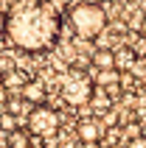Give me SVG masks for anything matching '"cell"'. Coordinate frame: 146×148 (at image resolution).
Masks as SVG:
<instances>
[{"label":"cell","instance_id":"1","mask_svg":"<svg viewBox=\"0 0 146 148\" xmlns=\"http://www.w3.org/2000/svg\"><path fill=\"white\" fill-rule=\"evenodd\" d=\"M62 11L51 0H11L3 8V42L23 53H51L59 42Z\"/></svg>","mask_w":146,"mask_h":148},{"label":"cell","instance_id":"2","mask_svg":"<svg viewBox=\"0 0 146 148\" xmlns=\"http://www.w3.org/2000/svg\"><path fill=\"white\" fill-rule=\"evenodd\" d=\"M65 17L67 23L73 25V31L79 39H96L98 34L107 28L110 23V14L101 3H93V0H73L70 6L65 8Z\"/></svg>","mask_w":146,"mask_h":148},{"label":"cell","instance_id":"3","mask_svg":"<svg viewBox=\"0 0 146 148\" xmlns=\"http://www.w3.org/2000/svg\"><path fill=\"white\" fill-rule=\"evenodd\" d=\"M93 75L87 67H67V73L59 81V98L67 106H87L90 92H93Z\"/></svg>","mask_w":146,"mask_h":148},{"label":"cell","instance_id":"4","mask_svg":"<svg viewBox=\"0 0 146 148\" xmlns=\"http://www.w3.org/2000/svg\"><path fill=\"white\" fill-rule=\"evenodd\" d=\"M23 120H25L23 126L28 129V134H31V137H37V140H51V137H56L59 126H62L59 109L54 106V103H48V101L34 103Z\"/></svg>","mask_w":146,"mask_h":148},{"label":"cell","instance_id":"5","mask_svg":"<svg viewBox=\"0 0 146 148\" xmlns=\"http://www.w3.org/2000/svg\"><path fill=\"white\" fill-rule=\"evenodd\" d=\"M73 134L79 143H101V134H104V123L98 115H84L73 123Z\"/></svg>","mask_w":146,"mask_h":148},{"label":"cell","instance_id":"6","mask_svg":"<svg viewBox=\"0 0 146 148\" xmlns=\"http://www.w3.org/2000/svg\"><path fill=\"white\" fill-rule=\"evenodd\" d=\"M20 95H23V98L28 101L31 106H34V103H42V101H48V84H45L40 75L34 73L31 78L25 81V87L20 90Z\"/></svg>","mask_w":146,"mask_h":148},{"label":"cell","instance_id":"7","mask_svg":"<svg viewBox=\"0 0 146 148\" xmlns=\"http://www.w3.org/2000/svg\"><path fill=\"white\" fill-rule=\"evenodd\" d=\"M113 56H115V70L118 73H129L135 67V62H138V50L132 45H127V42H121V45L113 48Z\"/></svg>","mask_w":146,"mask_h":148},{"label":"cell","instance_id":"8","mask_svg":"<svg viewBox=\"0 0 146 148\" xmlns=\"http://www.w3.org/2000/svg\"><path fill=\"white\" fill-rule=\"evenodd\" d=\"M31 70H23V67H11V70H6V73L0 75V84H3V87H6L8 92H20L25 87V81H28V78H31Z\"/></svg>","mask_w":146,"mask_h":148},{"label":"cell","instance_id":"9","mask_svg":"<svg viewBox=\"0 0 146 148\" xmlns=\"http://www.w3.org/2000/svg\"><path fill=\"white\" fill-rule=\"evenodd\" d=\"M87 106H90V115H98V117H101L107 109H113V106H115V101L110 98V92H107L104 87H93Z\"/></svg>","mask_w":146,"mask_h":148},{"label":"cell","instance_id":"10","mask_svg":"<svg viewBox=\"0 0 146 148\" xmlns=\"http://www.w3.org/2000/svg\"><path fill=\"white\" fill-rule=\"evenodd\" d=\"M28 109H31V103L20 95V92H11L6 98V103H3V112H8V115H14L17 120H23L25 115H28Z\"/></svg>","mask_w":146,"mask_h":148},{"label":"cell","instance_id":"11","mask_svg":"<svg viewBox=\"0 0 146 148\" xmlns=\"http://www.w3.org/2000/svg\"><path fill=\"white\" fill-rule=\"evenodd\" d=\"M3 148H31V134L25 126H14L11 132H6V143Z\"/></svg>","mask_w":146,"mask_h":148},{"label":"cell","instance_id":"12","mask_svg":"<svg viewBox=\"0 0 146 148\" xmlns=\"http://www.w3.org/2000/svg\"><path fill=\"white\" fill-rule=\"evenodd\" d=\"M110 67H115L113 48H96L90 53V70H110Z\"/></svg>","mask_w":146,"mask_h":148},{"label":"cell","instance_id":"13","mask_svg":"<svg viewBox=\"0 0 146 148\" xmlns=\"http://www.w3.org/2000/svg\"><path fill=\"white\" fill-rule=\"evenodd\" d=\"M90 75H93V84L96 87H113V84L121 81V73L115 67H110V70H90Z\"/></svg>","mask_w":146,"mask_h":148},{"label":"cell","instance_id":"14","mask_svg":"<svg viewBox=\"0 0 146 148\" xmlns=\"http://www.w3.org/2000/svg\"><path fill=\"white\" fill-rule=\"evenodd\" d=\"M127 148H146V134H138V137L127 140Z\"/></svg>","mask_w":146,"mask_h":148},{"label":"cell","instance_id":"15","mask_svg":"<svg viewBox=\"0 0 146 148\" xmlns=\"http://www.w3.org/2000/svg\"><path fill=\"white\" fill-rule=\"evenodd\" d=\"M98 148H118V145H113V143H98Z\"/></svg>","mask_w":146,"mask_h":148},{"label":"cell","instance_id":"16","mask_svg":"<svg viewBox=\"0 0 146 148\" xmlns=\"http://www.w3.org/2000/svg\"><path fill=\"white\" fill-rule=\"evenodd\" d=\"M93 3H101V6H104V3H107V0H93Z\"/></svg>","mask_w":146,"mask_h":148},{"label":"cell","instance_id":"17","mask_svg":"<svg viewBox=\"0 0 146 148\" xmlns=\"http://www.w3.org/2000/svg\"><path fill=\"white\" fill-rule=\"evenodd\" d=\"M143 134H146V117H143Z\"/></svg>","mask_w":146,"mask_h":148},{"label":"cell","instance_id":"18","mask_svg":"<svg viewBox=\"0 0 146 148\" xmlns=\"http://www.w3.org/2000/svg\"><path fill=\"white\" fill-rule=\"evenodd\" d=\"M0 134H3V129H0Z\"/></svg>","mask_w":146,"mask_h":148}]
</instances>
